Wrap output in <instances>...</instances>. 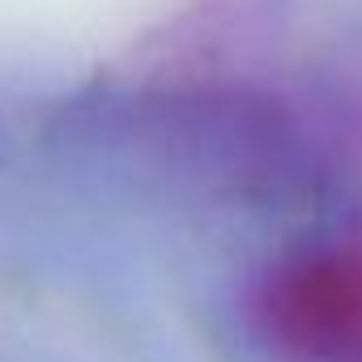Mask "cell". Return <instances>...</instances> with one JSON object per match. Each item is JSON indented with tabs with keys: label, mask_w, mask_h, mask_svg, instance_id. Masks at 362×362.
Segmentation results:
<instances>
[{
	"label": "cell",
	"mask_w": 362,
	"mask_h": 362,
	"mask_svg": "<svg viewBox=\"0 0 362 362\" xmlns=\"http://www.w3.org/2000/svg\"><path fill=\"white\" fill-rule=\"evenodd\" d=\"M256 315L269 341L303 362H362V235L281 260L256 294Z\"/></svg>",
	"instance_id": "1"
}]
</instances>
